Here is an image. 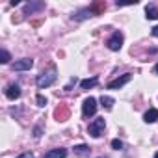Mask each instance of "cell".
Masks as SVG:
<instances>
[{
  "instance_id": "cell-13",
  "label": "cell",
  "mask_w": 158,
  "mask_h": 158,
  "mask_svg": "<svg viewBox=\"0 0 158 158\" xmlns=\"http://www.w3.org/2000/svg\"><path fill=\"white\" fill-rule=\"evenodd\" d=\"M43 8H45V4H43V2L26 4V6H24V13H34V11H39V10H43Z\"/></svg>"
},
{
  "instance_id": "cell-21",
  "label": "cell",
  "mask_w": 158,
  "mask_h": 158,
  "mask_svg": "<svg viewBox=\"0 0 158 158\" xmlns=\"http://www.w3.org/2000/svg\"><path fill=\"white\" fill-rule=\"evenodd\" d=\"M17 158H34V154H32V152H23V154L17 156Z\"/></svg>"
},
{
  "instance_id": "cell-1",
  "label": "cell",
  "mask_w": 158,
  "mask_h": 158,
  "mask_svg": "<svg viewBox=\"0 0 158 158\" xmlns=\"http://www.w3.org/2000/svg\"><path fill=\"white\" fill-rule=\"evenodd\" d=\"M56 69L52 67V69H48V71H43L39 76H37V80H35V84H37V88L39 89H45V88H48V86H52L54 84V80H56Z\"/></svg>"
},
{
  "instance_id": "cell-10",
  "label": "cell",
  "mask_w": 158,
  "mask_h": 158,
  "mask_svg": "<svg viewBox=\"0 0 158 158\" xmlns=\"http://www.w3.org/2000/svg\"><path fill=\"white\" fill-rule=\"evenodd\" d=\"M65 156H67V151L60 147V149H52V151H48L43 158H65Z\"/></svg>"
},
{
  "instance_id": "cell-22",
  "label": "cell",
  "mask_w": 158,
  "mask_h": 158,
  "mask_svg": "<svg viewBox=\"0 0 158 158\" xmlns=\"http://www.w3.org/2000/svg\"><path fill=\"white\" fill-rule=\"evenodd\" d=\"M34 132H35V134H34L35 138H39V136H41V128H39V127H35V130H34Z\"/></svg>"
},
{
  "instance_id": "cell-25",
  "label": "cell",
  "mask_w": 158,
  "mask_h": 158,
  "mask_svg": "<svg viewBox=\"0 0 158 158\" xmlns=\"http://www.w3.org/2000/svg\"><path fill=\"white\" fill-rule=\"evenodd\" d=\"M154 73H156V74H158V63H156V65H154Z\"/></svg>"
},
{
  "instance_id": "cell-15",
  "label": "cell",
  "mask_w": 158,
  "mask_h": 158,
  "mask_svg": "<svg viewBox=\"0 0 158 158\" xmlns=\"http://www.w3.org/2000/svg\"><path fill=\"white\" fill-rule=\"evenodd\" d=\"M89 151H91V149H89L88 145H76V147H74V154H76V156H88Z\"/></svg>"
},
{
  "instance_id": "cell-23",
  "label": "cell",
  "mask_w": 158,
  "mask_h": 158,
  "mask_svg": "<svg viewBox=\"0 0 158 158\" xmlns=\"http://www.w3.org/2000/svg\"><path fill=\"white\" fill-rule=\"evenodd\" d=\"M152 35H154V37H158V26H154V28H152Z\"/></svg>"
},
{
  "instance_id": "cell-19",
  "label": "cell",
  "mask_w": 158,
  "mask_h": 158,
  "mask_svg": "<svg viewBox=\"0 0 158 158\" xmlns=\"http://www.w3.org/2000/svg\"><path fill=\"white\" fill-rule=\"evenodd\" d=\"M35 101H37V106H47V99H45L43 95H37Z\"/></svg>"
},
{
  "instance_id": "cell-18",
  "label": "cell",
  "mask_w": 158,
  "mask_h": 158,
  "mask_svg": "<svg viewBox=\"0 0 158 158\" xmlns=\"http://www.w3.org/2000/svg\"><path fill=\"white\" fill-rule=\"evenodd\" d=\"M0 54H2V60H0V61H2V63H8L11 58H10V52L8 50H2V52H0Z\"/></svg>"
},
{
  "instance_id": "cell-24",
  "label": "cell",
  "mask_w": 158,
  "mask_h": 158,
  "mask_svg": "<svg viewBox=\"0 0 158 158\" xmlns=\"http://www.w3.org/2000/svg\"><path fill=\"white\" fill-rule=\"evenodd\" d=\"M32 26H35V28H37V26H41V21H34V23H32Z\"/></svg>"
},
{
  "instance_id": "cell-14",
  "label": "cell",
  "mask_w": 158,
  "mask_h": 158,
  "mask_svg": "<svg viewBox=\"0 0 158 158\" xmlns=\"http://www.w3.org/2000/svg\"><path fill=\"white\" fill-rule=\"evenodd\" d=\"M88 17H95L93 13H91V10L88 8V10H82L80 13H76V15H73V19L74 21H84V19H88Z\"/></svg>"
},
{
  "instance_id": "cell-2",
  "label": "cell",
  "mask_w": 158,
  "mask_h": 158,
  "mask_svg": "<svg viewBox=\"0 0 158 158\" xmlns=\"http://www.w3.org/2000/svg\"><path fill=\"white\" fill-rule=\"evenodd\" d=\"M104 127H106L104 117H99V119H95V121L89 123V127H88V134L93 136V138H101L102 132H104Z\"/></svg>"
},
{
  "instance_id": "cell-20",
  "label": "cell",
  "mask_w": 158,
  "mask_h": 158,
  "mask_svg": "<svg viewBox=\"0 0 158 158\" xmlns=\"http://www.w3.org/2000/svg\"><path fill=\"white\" fill-rule=\"evenodd\" d=\"M112 147L119 151V149H123V141H121V139H114V141H112Z\"/></svg>"
},
{
  "instance_id": "cell-8",
  "label": "cell",
  "mask_w": 158,
  "mask_h": 158,
  "mask_svg": "<svg viewBox=\"0 0 158 158\" xmlns=\"http://www.w3.org/2000/svg\"><path fill=\"white\" fill-rule=\"evenodd\" d=\"M6 97H8L10 101L19 99V97H21V88H19L17 84H10V86H8V89H6Z\"/></svg>"
},
{
  "instance_id": "cell-9",
  "label": "cell",
  "mask_w": 158,
  "mask_h": 158,
  "mask_svg": "<svg viewBox=\"0 0 158 158\" xmlns=\"http://www.w3.org/2000/svg\"><path fill=\"white\" fill-rule=\"evenodd\" d=\"M89 10H91V13H93V15H101V13H104V11H106V2H104V0L93 2V4L89 6Z\"/></svg>"
},
{
  "instance_id": "cell-16",
  "label": "cell",
  "mask_w": 158,
  "mask_h": 158,
  "mask_svg": "<svg viewBox=\"0 0 158 158\" xmlns=\"http://www.w3.org/2000/svg\"><path fill=\"white\" fill-rule=\"evenodd\" d=\"M145 13H147L145 15L147 19H158V8L156 6H147L145 8Z\"/></svg>"
},
{
  "instance_id": "cell-5",
  "label": "cell",
  "mask_w": 158,
  "mask_h": 158,
  "mask_svg": "<svg viewBox=\"0 0 158 158\" xmlns=\"http://www.w3.org/2000/svg\"><path fill=\"white\" fill-rule=\"evenodd\" d=\"M106 45H108V48H110V50H114V52H115V50H119V48L123 47V34H121V32H114Z\"/></svg>"
},
{
  "instance_id": "cell-11",
  "label": "cell",
  "mask_w": 158,
  "mask_h": 158,
  "mask_svg": "<svg viewBox=\"0 0 158 158\" xmlns=\"http://www.w3.org/2000/svg\"><path fill=\"white\" fill-rule=\"evenodd\" d=\"M158 119V110L156 108H151L149 112H145V115H143V121L145 123H154Z\"/></svg>"
},
{
  "instance_id": "cell-6",
  "label": "cell",
  "mask_w": 158,
  "mask_h": 158,
  "mask_svg": "<svg viewBox=\"0 0 158 158\" xmlns=\"http://www.w3.org/2000/svg\"><path fill=\"white\" fill-rule=\"evenodd\" d=\"M132 80V74L130 73H127V74H123V76H119L117 80H112V82H108V89H119V88H123L127 82H130Z\"/></svg>"
},
{
  "instance_id": "cell-12",
  "label": "cell",
  "mask_w": 158,
  "mask_h": 158,
  "mask_svg": "<svg viewBox=\"0 0 158 158\" xmlns=\"http://www.w3.org/2000/svg\"><path fill=\"white\" fill-rule=\"evenodd\" d=\"M97 84H99V78L93 76V78H86V80H82V82H80V88H82V89H89V88H93V86H97Z\"/></svg>"
},
{
  "instance_id": "cell-17",
  "label": "cell",
  "mask_w": 158,
  "mask_h": 158,
  "mask_svg": "<svg viewBox=\"0 0 158 158\" xmlns=\"http://www.w3.org/2000/svg\"><path fill=\"white\" fill-rule=\"evenodd\" d=\"M101 104H102V108H106V110H112V106H114V99H112V97H106V95H102V97H101Z\"/></svg>"
},
{
  "instance_id": "cell-7",
  "label": "cell",
  "mask_w": 158,
  "mask_h": 158,
  "mask_svg": "<svg viewBox=\"0 0 158 158\" xmlns=\"http://www.w3.org/2000/svg\"><path fill=\"white\" fill-rule=\"evenodd\" d=\"M32 65H34L32 58H23V60H19V61L13 63V69L15 71H28V69H32Z\"/></svg>"
},
{
  "instance_id": "cell-3",
  "label": "cell",
  "mask_w": 158,
  "mask_h": 158,
  "mask_svg": "<svg viewBox=\"0 0 158 158\" xmlns=\"http://www.w3.org/2000/svg\"><path fill=\"white\" fill-rule=\"evenodd\" d=\"M69 117H71V110H69L67 104H60V106H56V110H54V119H56L58 123H65Z\"/></svg>"
},
{
  "instance_id": "cell-26",
  "label": "cell",
  "mask_w": 158,
  "mask_h": 158,
  "mask_svg": "<svg viewBox=\"0 0 158 158\" xmlns=\"http://www.w3.org/2000/svg\"><path fill=\"white\" fill-rule=\"evenodd\" d=\"M154 158H158V152H156V154H154Z\"/></svg>"
},
{
  "instance_id": "cell-27",
  "label": "cell",
  "mask_w": 158,
  "mask_h": 158,
  "mask_svg": "<svg viewBox=\"0 0 158 158\" xmlns=\"http://www.w3.org/2000/svg\"><path fill=\"white\" fill-rule=\"evenodd\" d=\"M101 158H104V156H101Z\"/></svg>"
},
{
  "instance_id": "cell-4",
  "label": "cell",
  "mask_w": 158,
  "mask_h": 158,
  "mask_svg": "<svg viewBox=\"0 0 158 158\" xmlns=\"http://www.w3.org/2000/svg\"><path fill=\"white\" fill-rule=\"evenodd\" d=\"M95 112H97V101L93 97H88L82 104V114H84V117H91V115H95Z\"/></svg>"
}]
</instances>
